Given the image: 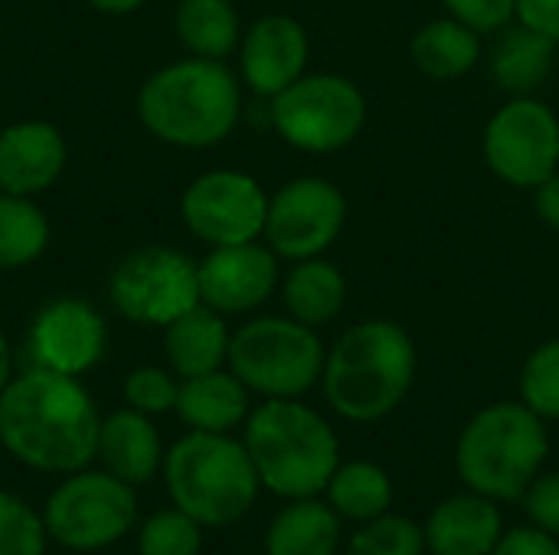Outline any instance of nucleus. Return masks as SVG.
Returning <instances> with one entry per match:
<instances>
[{
	"instance_id": "f257e3e1",
	"label": "nucleus",
	"mask_w": 559,
	"mask_h": 555,
	"mask_svg": "<svg viewBox=\"0 0 559 555\" xmlns=\"http://www.w3.org/2000/svg\"><path fill=\"white\" fill-rule=\"evenodd\" d=\"M102 419L79 376L23 370L0 393V445L33 471L75 474L98 458Z\"/></svg>"
},
{
	"instance_id": "f03ea898",
	"label": "nucleus",
	"mask_w": 559,
	"mask_h": 555,
	"mask_svg": "<svg viewBox=\"0 0 559 555\" xmlns=\"http://www.w3.org/2000/svg\"><path fill=\"white\" fill-rule=\"evenodd\" d=\"M416 379L413 337L393 321H360L324 357V399L347 422L393 415Z\"/></svg>"
},
{
	"instance_id": "7ed1b4c3",
	"label": "nucleus",
	"mask_w": 559,
	"mask_h": 555,
	"mask_svg": "<svg viewBox=\"0 0 559 555\" xmlns=\"http://www.w3.org/2000/svg\"><path fill=\"white\" fill-rule=\"evenodd\" d=\"M141 124L174 147H213L242 114L239 79L223 59H183L154 72L138 92Z\"/></svg>"
},
{
	"instance_id": "20e7f679",
	"label": "nucleus",
	"mask_w": 559,
	"mask_h": 555,
	"mask_svg": "<svg viewBox=\"0 0 559 555\" xmlns=\"http://www.w3.org/2000/svg\"><path fill=\"white\" fill-rule=\"evenodd\" d=\"M259 484L285 500H305L328 491L341 464L334 429L298 399H265L246 419L242 438Z\"/></svg>"
},
{
	"instance_id": "39448f33",
	"label": "nucleus",
	"mask_w": 559,
	"mask_h": 555,
	"mask_svg": "<svg viewBox=\"0 0 559 555\" xmlns=\"http://www.w3.org/2000/svg\"><path fill=\"white\" fill-rule=\"evenodd\" d=\"M550 455L544 419L524 402H495L468 419L455 445V468L468 491L521 500Z\"/></svg>"
},
{
	"instance_id": "423d86ee",
	"label": "nucleus",
	"mask_w": 559,
	"mask_h": 555,
	"mask_svg": "<svg viewBox=\"0 0 559 555\" xmlns=\"http://www.w3.org/2000/svg\"><path fill=\"white\" fill-rule=\"evenodd\" d=\"M164 484L177 510L213 530L239 523L262 487L246 445L213 432H190L170 445Z\"/></svg>"
},
{
	"instance_id": "0eeeda50",
	"label": "nucleus",
	"mask_w": 559,
	"mask_h": 555,
	"mask_svg": "<svg viewBox=\"0 0 559 555\" xmlns=\"http://www.w3.org/2000/svg\"><path fill=\"white\" fill-rule=\"evenodd\" d=\"M324 343L314 327L295 317H255L229 337V370L249 393L265 399H298L324 373Z\"/></svg>"
},
{
	"instance_id": "6e6552de",
	"label": "nucleus",
	"mask_w": 559,
	"mask_h": 555,
	"mask_svg": "<svg viewBox=\"0 0 559 555\" xmlns=\"http://www.w3.org/2000/svg\"><path fill=\"white\" fill-rule=\"evenodd\" d=\"M138 517L134 487L108 471H75L49 494L43 523L72 553H98L128 536Z\"/></svg>"
},
{
	"instance_id": "1a4fd4ad",
	"label": "nucleus",
	"mask_w": 559,
	"mask_h": 555,
	"mask_svg": "<svg viewBox=\"0 0 559 555\" xmlns=\"http://www.w3.org/2000/svg\"><path fill=\"white\" fill-rule=\"evenodd\" d=\"M275 131L298 150L334 154L357 141L367 121V98L347 79L334 72L301 75L272 98Z\"/></svg>"
},
{
	"instance_id": "9d476101",
	"label": "nucleus",
	"mask_w": 559,
	"mask_h": 555,
	"mask_svg": "<svg viewBox=\"0 0 559 555\" xmlns=\"http://www.w3.org/2000/svg\"><path fill=\"white\" fill-rule=\"evenodd\" d=\"M108 294L121 317L151 327H167L203 304L197 265L167 245H147L124 255L111 275Z\"/></svg>"
},
{
	"instance_id": "9b49d317",
	"label": "nucleus",
	"mask_w": 559,
	"mask_h": 555,
	"mask_svg": "<svg viewBox=\"0 0 559 555\" xmlns=\"http://www.w3.org/2000/svg\"><path fill=\"white\" fill-rule=\"evenodd\" d=\"M485 160L504 183L534 190L559 170V118L534 95L508 101L485 128Z\"/></svg>"
},
{
	"instance_id": "f8f14e48",
	"label": "nucleus",
	"mask_w": 559,
	"mask_h": 555,
	"mask_svg": "<svg viewBox=\"0 0 559 555\" xmlns=\"http://www.w3.org/2000/svg\"><path fill=\"white\" fill-rule=\"evenodd\" d=\"M347 222V196L324 177H298L269 200L265 239L282 258L301 262L328 252Z\"/></svg>"
},
{
	"instance_id": "ddd939ff",
	"label": "nucleus",
	"mask_w": 559,
	"mask_h": 555,
	"mask_svg": "<svg viewBox=\"0 0 559 555\" xmlns=\"http://www.w3.org/2000/svg\"><path fill=\"white\" fill-rule=\"evenodd\" d=\"M180 216L187 229L213 249L255 242L265 232L269 196L249 173L210 170L187 186Z\"/></svg>"
},
{
	"instance_id": "4468645a",
	"label": "nucleus",
	"mask_w": 559,
	"mask_h": 555,
	"mask_svg": "<svg viewBox=\"0 0 559 555\" xmlns=\"http://www.w3.org/2000/svg\"><path fill=\"white\" fill-rule=\"evenodd\" d=\"M105 321L92 304L79 298H59L33 317V327L20 350V363L23 370L82 376L105 357Z\"/></svg>"
},
{
	"instance_id": "2eb2a0df",
	"label": "nucleus",
	"mask_w": 559,
	"mask_h": 555,
	"mask_svg": "<svg viewBox=\"0 0 559 555\" xmlns=\"http://www.w3.org/2000/svg\"><path fill=\"white\" fill-rule=\"evenodd\" d=\"M200 301L216 314H246L265 304L278 285L275 252L259 242L216 245L200 265Z\"/></svg>"
},
{
	"instance_id": "dca6fc26",
	"label": "nucleus",
	"mask_w": 559,
	"mask_h": 555,
	"mask_svg": "<svg viewBox=\"0 0 559 555\" xmlns=\"http://www.w3.org/2000/svg\"><path fill=\"white\" fill-rule=\"evenodd\" d=\"M242 79L255 95L275 98L292 82L305 75L308 65V33L298 20L285 13H269L255 20L239 43Z\"/></svg>"
},
{
	"instance_id": "f3484780",
	"label": "nucleus",
	"mask_w": 559,
	"mask_h": 555,
	"mask_svg": "<svg viewBox=\"0 0 559 555\" xmlns=\"http://www.w3.org/2000/svg\"><path fill=\"white\" fill-rule=\"evenodd\" d=\"M66 167V141L46 121H20L0 131V190L36 196L49 190Z\"/></svg>"
},
{
	"instance_id": "a211bd4d",
	"label": "nucleus",
	"mask_w": 559,
	"mask_h": 555,
	"mask_svg": "<svg viewBox=\"0 0 559 555\" xmlns=\"http://www.w3.org/2000/svg\"><path fill=\"white\" fill-rule=\"evenodd\" d=\"M426 550L432 555H491L504 536L498 500L465 491L445 497L426 520Z\"/></svg>"
},
{
	"instance_id": "6ab92c4d",
	"label": "nucleus",
	"mask_w": 559,
	"mask_h": 555,
	"mask_svg": "<svg viewBox=\"0 0 559 555\" xmlns=\"http://www.w3.org/2000/svg\"><path fill=\"white\" fill-rule=\"evenodd\" d=\"M98 458L105 471L121 478L124 484H147L164 468V448L151 415L138 409H118L108 419H102Z\"/></svg>"
},
{
	"instance_id": "aec40b11",
	"label": "nucleus",
	"mask_w": 559,
	"mask_h": 555,
	"mask_svg": "<svg viewBox=\"0 0 559 555\" xmlns=\"http://www.w3.org/2000/svg\"><path fill=\"white\" fill-rule=\"evenodd\" d=\"M174 412L190 432L229 435L236 425L249 419V389L233 370L190 376L180 383Z\"/></svg>"
},
{
	"instance_id": "412c9836",
	"label": "nucleus",
	"mask_w": 559,
	"mask_h": 555,
	"mask_svg": "<svg viewBox=\"0 0 559 555\" xmlns=\"http://www.w3.org/2000/svg\"><path fill=\"white\" fill-rule=\"evenodd\" d=\"M554 62H557V43L540 29L521 20L498 29V39L491 46V75L514 98L534 95L550 79Z\"/></svg>"
},
{
	"instance_id": "4be33fe9",
	"label": "nucleus",
	"mask_w": 559,
	"mask_h": 555,
	"mask_svg": "<svg viewBox=\"0 0 559 555\" xmlns=\"http://www.w3.org/2000/svg\"><path fill=\"white\" fill-rule=\"evenodd\" d=\"M164 330L167 363L183 379L223 370V363L229 360V327L206 304H197L193 311L180 314Z\"/></svg>"
},
{
	"instance_id": "5701e85b",
	"label": "nucleus",
	"mask_w": 559,
	"mask_h": 555,
	"mask_svg": "<svg viewBox=\"0 0 559 555\" xmlns=\"http://www.w3.org/2000/svg\"><path fill=\"white\" fill-rule=\"evenodd\" d=\"M341 546V517L314 497L292 500L265 533V555H334Z\"/></svg>"
},
{
	"instance_id": "b1692460",
	"label": "nucleus",
	"mask_w": 559,
	"mask_h": 555,
	"mask_svg": "<svg viewBox=\"0 0 559 555\" xmlns=\"http://www.w3.org/2000/svg\"><path fill=\"white\" fill-rule=\"evenodd\" d=\"M288 317L308 324V327H324L331 324L344 304H347V278L337 265L318 258H301L285 278L282 288Z\"/></svg>"
},
{
	"instance_id": "393cba45",
	"label": "nucleus",
	"mask_w": 559,
	"mask_h": 555,
	"mask_svg": "<svg viewBox=\"0 0 559 555\" xmlns=\"http://www.w3.org/2000/svg\"><path fill=\"white\" fill-rule=\"evenodd\" d=\"M413 62L429 79H462L481 59V33L459 23L455 16L432 20L413 36Z\"/></svg>"
},
{
	"instance_id": "a878e982",
	"label": "nucleus",
	"mask_w": 559,
	"mask_h": 555,
	"mask_svg": "<svg viewBox=\"0 0 559 555\" xmlns=\"http://www.w3.org/2000/svg\"><path fill=\"white\" fill-rule=\"evenodd\" d=\"M328 504L341 520L370 523L393 507V481L373 461H344L328 481Z\"/></svg>"
},
{
	"instance_id": "bb28decb",
	"label": "nucleus",
	"mask_w": 559,
	"mask_h": 555,
	"mask_svg": "<svg viewBox=\"0 0 559 555\" xmlns=\"http://www.w3.org/2000/svg\"><path fill=\"white\" fill-rule=\"evenodd\" d=\"M177 39L200 59H223L239 46V13L229 0H180Z\"/></svg>"
},
{
	"instance_id": "cd10ccee",
	"label": "nucleus",
	"mask_w": 559,
	"mask_h": 555,
	"mask_svg": "<svg viewBox=\"0 0 559 555\" xmlns=\"http://www.w3.org/2000/svg\"><path fill=\"white\" fill-rule=\"evenodd\" d=\"M49 245V222L29 196H0V268H23Z\"/></svg>"
},
{
	"instance_id": "c85d7f7f",
	"label": "nucleus",
	"mask_w": 559,
	"mask_h": 555,
	"mask_svg": "<svg viewBox=\"0 0 559 555\" xmlns=\"http://www.w3.org/2000/svg\"><path fill=\"white\" fill-rule=\"evenodd\" d=\"M347 555H426V533L409 517L383 514L350 536Z\"/></svg>"
},
{
	"instance_id": "c756f323",
	"label": "nucleus",
	"mask_w": 559,
	"mask_h": 555,
	"mask_svg": "<svg viewBox=\"0 0 559 555\" xmlns=\"http://www.w3.org/2000/svg\"><path fill=\"white\" fill-rule=\"evenodd\" d=\"M203 527L183 510H157L138 533V555H200Z\"/></svg>"
},
{
	"instance_id": "7c9ffc66",
	"label": "nucleus",
	"mask_w": 559,
	"mask_h": 555,
	"mask_svg": "<svg viewBox=\"0 0 559 555\" xmlns=\"http://www.w3.org/2000/svg\"><path fill=\"white\" fill-rule=\"evenodd\" d=\"M521 402L544 422L559 419V337L540 343L521 370Z\"/></svg>"
},
{
	"instance_id": "2f4dec72",
	"label": "nucleus",
	"mask_w": 559,
	"mask_h": 555,
	"mask_svg": "<svg viewBox=\"0 0 559 555\" xmlns=\"http://www.w3.org/2000/svg\"><path fill=\"white\" fill-rule=\"evenodd\" d=\"M43 517L13 494L0 491V555H46Z\"/></svg>"
},
{
	"instance_id": "473e14b6",
	"label": "nucleus",
	"mask_w": 559,
	"mask_h": 555,
	"mask_svg": "<svg viewBox=\"0 0 559 555\" xmlns=\"http://www.w3.org/2000/svg\"><path fill=\"white\" fill-rule=\"evenodd\" d=\"M177 393L180 383L157 366H138L128 379H124V399L131 409L144 412V415H160L170 412L177 406Z\"/></svg>"
},
{
	"instance_id": "72a5a7b5",
	"label": "nucleus",
	"mask_w": 559,
	"mask_h": 555,
	"mask_svg": "<svg viewBox=\"0 0 559 555\" xmlns=\"http://www.w3.org/2000/svg\"><path fill=\"white\" fill-rule=\"evenodd\" d=\"M449 16L475 33H498L518 20V0H442Z\"/></svg>"
},
{
	"instance_id": "f704fd0d",
	"label": "nucleus",
	"mask_w": 559,
	"mask_h": 555,
	"mask_svg": "<svg viewBox=\"0 0 559 555\" xmlns=\"http://www.w3.org/2000/svg\"><path fill=\"white\" fill-rule=\"evenodd\" d=\"M521 500H524V510L531 517V527H537V530L559 540V471L537 478Z\"/></svg>"
},
{
	"instance_id": "c9c22d12",
	"label": "nucleus",
	"mask_w": 559,
	"mask_h": 555,
	"mask_svg": "<svg viewBox=\"0 0 559 555\" xmlns=\"http://www.w3.org/2000/svg\"><path fill=\"white\" fill-rule=\"evenodd\" d=\"M491 555H559V540L537 527H514L498 540Z\"/></svg>"
},
{
	"instance_id": "e433bc0d",
	"label": "nucleus",
	"mask_w": 559,
	"mask_h": 555,
	"mask_svg": "<svg viewBox=\"0 0 559 555\" xmlns=\"http://www.w3.org/2000/svg\"><path fill=\"white\" fill-rule=\"evenodd\" d=\"M518 20L540 29L559 46V0H518Z\"/></svg>"
},
{
	"instance_id": "4c0bfd02",
	"label": "nucleus",
	"mask_w": 559,
	"mask_h": 555,
	"mask_svg": "<svg viewBox=\"0 0 559 555\" xmlns=\"http://www.w3.org/2000/svg\"><path fill=\"white\" fill-rule=\"evenodd\" d=\"M534 206H537V216L559 232V170L534 186Z\"/></svg>"
},
{
	"instance_id": "58836bf2",
	"label": "nucleus",
	"mask_w": 559,
	"mask_h": 555,
	"mask_svg": "<svg viewBox=\"0 0 559 555\" xmlns=\"http://www.w3.org/2000/svg\"><path fill=\"white\" fill-rule=\"evenodd\" d=\"M102 13H134L144 0H88Z\"/></svg>"
},
{
	"instance_id": "ea45409f",
	"label": "nucleus",
	"mask_w": 559,
	"mask_h": 555,
	"mask_svg": "<svg viewBox=\"0 0 559 555\" xmlns=\"http://www.w3.org/2000/svg\"><path fill=\"white\" fill-rule=\"evenodd\" d=\"M10 373H13V353H10V343H7V337L0 330V393L10 383Z\"/></svg>"
}]
</instances>
